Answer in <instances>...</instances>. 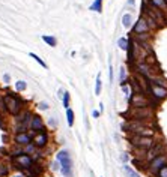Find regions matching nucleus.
Masks as SVG:
<instances>
[{
	"mask_svg": "<svg viewBox=\"0 0 167 177\" xmlns=\"http://www.w3.org/2000/svg\"><path fill=\"white\" fill-rule=\"evenodd\" d=\"M66 117H68V125H69V126H72V125H74V113H72V110H69V108H68V111H66Z\"/></svg>",
	"mask_w": 167,
	"mask_h": 177,
	"instance_id": "16",
	"label": "nucleus"
},
{
	"mask_svg": "<svg viewBox=\"0 0 167 177\" xmlns=\"http://www.w3.org/2000/svg\"><path fill=\"white\" fill-rule=\"evenodd\" d=\"M133 143H134V146H137V147L149 149V147L152 146V140H151V138H145V137H136V138L133 140Z\"/></svg>",
	"mask_w": 167,
	"mask_h": 177,
	"instance_id": "4",
	"label": "nucleus"
},
{
	"mask_svg": "<svg viewBox=\"0 0 167 177\" xmlns=\"http://www.w3.org/2000/svg\"><path fill=\"white\" fill-rule=\"evenodd\" d=\"M120 159H122L124 162H125V161H128V155H122V156H120Z\"/></svg>",
	"mask_w": 167,
	"mask_h": 177,
	"instance_id": "27",
	"label": "nucleus"
},
{
	"mask_svg": "<svg viewBox=\"0 0 167 177\" xmlns=\"http://www.w3.org/2000/svg\"><path fill=\"white\" fill-rule=\"evenodd\" d=\"M30 128H32L33 131H38V129H42V120H41V117H38V116H33Z\"/></svg>",
	"mask_w": 167,
	"mask_h": 177,
	"instance_id": "6",
	"label": "nucleus"
},
{
	"mask_svg": "<svg viewBox=\"0 0 167 177\" xmlns=\"http://www.w3.org/2000/svg\"><path fill=\"white\" fill-rule=\"evenodd\" d=\"M154 3L157 6H164V0H154Z\"/></svg>",
	"mask_w": 167,
	"mask_h": 177,
	"instance_id": "24",
	"label": "nucleus"
},
{
	"mask_svg": "<svg viewBox=\"0 0 167 177\" xmlns=\"http://www.w3.org/2000/svg\"><path fill=\"white\" fill-rule=\"evenodd\" d=\"M15 141L18 144H29L30 143V137L27 135V134H17V137H15Z\"/></svg>",
	"mask_w": 167,
	"mask_h": 177,
	"instance_id": "5",
	"label": "nucleus"
},
{
	"mask_svg": "<svg viewBox=\"0 0 167 177\" xmlns=\"http://www.w3.org/2000/svg\"><path fill=\"white\" fill-rule=\"evenodd\" d=\"M42 41L45 44H48V45H51V47H56V39L53 36H42Z\"/></svg>",
	"mask_w": 167,
	"mask_h": 177,
	"instance_id": "15",
	"label": "nucleus"
},
{
	"mask_svg": "<svg viewBox=\"0 0 167 177\" xmlns=\"http://www.w3.org/2000/svg\"><path fill=\"white\" fill-rule=\"evenodd\" d=\"M3 80H5L6 83H9V75H8V74H5V75H3Z\"/></svg>",
	"mask_w": 167,
	"mask_h": 177,
	"instance_id": "26",
	"label": "nucleus"
},
{
	"mask_svg": "<svg viewBox=\"0 0 167 177\" xmlns=\"http://www.w3.org/2000/svg\"><path fill=\"white\" fill-rule=\"evenodd\" d=\"M57 161L62 164V173L66 177H71L72 174V159L69 156V153L66 150H62V152L57 153Z\"/></svg>",
	"mask_w": 167,
	"mask_h": 177,
	"instance_id": "1",
	"label": "nucleus"
},
{
	"mask_svg": "<svg viewBox=\"0 0 167 177\" xmlns=\"http://www.w3.org/2000/svg\"><path fill=\"white\" fill-rule=\"evenodd\" d=\"M143 32H148V24L145 23V20H138L136 26V33H143Z\"/></svg>",
	"mask_w": 167,
	"mask_h": 177,
	"instance_id": "8",
	"label": "nucleus"
},
{
	"mask_svg": "<svg viewBox=\"0 0 167 177\" xmlns=\"http://www.w3.org/2000/svg\"><path fill=\"white\" fill-rule=\"evenodd\" d=\"M35 144H36L38 147H44V146L47 144V135H45V134L38 135L36 138H35Z\"/></svg>",
	"mask_w": 167,
	"mask_h": 177,
	"instance_id": "7",
	"label": "nucleus"
},
{
	"mask_svg": "<svg viewBox=\"0 0 167 177\" xmlns=\"http://www.w3.org/2000/svg\"><path fill=\"white\" fill-rule=\"evenodd\" d=\"M113 78V69H111V66H110V80Z\"/></svg>",
	"mask_w": 167,
	"mask_h": 177,
	"instance_id": "30",
	"label": "nucleus"
},
{
	"mask_svg": "<svg viewBox=\"0 0 167 177\" xmlns=\"http://www.w3.org/2000/svg\"><path fill=\"white\" fill-rule=\"evenodd\" d=\"M63 105L65 107H69V93H66V92L63 95Z\"/></svg>",
	"mask_w": 167,
	"mask_h": 177,
	"instance_id": "21",
	"label": "nucleus"
},
{
	"mask_svg": "<svg viewBox=\"0 0 167 177\" xmlns=\"http://www.w3.org/2000/svg\"><path fill=\"white\" fill-rule=\"evenodd\" d=\"M5 104H6V108L8 111H9L11 114H17L20 111V107H21V102L15 98V96H11V95H8L5 96Z\"/></svg>",
	"mask_w": 167,
	"mask_h": 177,
	"instance_id": "2",
	"label": "nucleus"
},
{
	"mask_svg": "<svg viewBox=\"0 0 167 177\" xmlns=\"http://www.w3.org/2000/svg\"><path fill=\"white\" fill-rule=\"evenodd\" d=\"M158 176L160 177H167V165H163L160 170H158Z\"/></svg>",
	"mask_w": 167,
	"mask_h": 177,
	"instance_id": "18",
	"label": "nucleus"
},
{
	"mask_svg": "<svg viewBox=\"0 0 167 177\" xmlns=\"http://www.w3.org/2000/svg\"><path fill=\"white\" fill-rule=\"evenodd\" d=\"M131 21H133V17H131L129 14H125L124 17H122V24H124V27H129Z\"/></svg>",
	"mask_w": 167,
	"mask_h": 177,
	"instance_id": "11",
	"label": "nucleus"
},
{
	"mask_svg": "<svg viewBox=\"0 0 167 177\" xmlns=\"http://www.w3.org/2000/svg\"><path fill=\"white\" fill-rule=\"evenodd\" d=\"M15 88H17V90H18V92L24 90V88H26V83H24V81H18V83L15 84Z\"/></svg>",
	"mask_w": 167,
	"mask_h": 177,
	"instance_id": "20",
	"label": "nucleus"
},
{
	"mask_svg": "<svg viewBox=\"0 0 167 177\" xmlns=\"http://www.w3.org/2000/svg\"><path fill=\"white\" fill-rule=\"evenodd\" d=\"M152 90H154V93L158 96V98H164V96L167 95V92H166V88H160V87H152Z\"/></svg>",
	"mask_w": 167,
	"mask_h": 177,
	"instance_id": "12",
	"label": "nucleus"
},
{
	"mask_svg": "<svg viewBox=\"0 0 167 177\" xmlns=\"http://www.w3.org/2000/svg\"><path fill=\"white\" fill-rule=\"evenodd\" d=\"M47 108H48L47 102H41V110H47Z\"/></svg>",
	"mask_w": 167,
	"mask_h": 177,
	"instance_id": "25",
	"label": "nucleus"
},
{
	"mask_svg": "<svg viewBox=\"0 0 167 177\" xmlns=\"http://www.w3.org/2000/svg\"><path fill=\"white\" fill-rule=\"evenodd\" d=\"M29 56H30V57H33V59H35V60H36V62H38V63H39V65L42 66V68H47V65H45V62H44V60H42L41 57H38L36 54H35V53H30V54H29Z\"/></svg>",
	"mask_w": 167,
	"mask_h": 177,
	"instance_id": "17",
	"label": "nucleus"
},
{
	"mask_svg": "<svg viewBox=\"0 0 167 177\" xmlns=\"http://www.w3.org/2000/svg\"><path fill=\"white\" fill-rule=\"evenodd\" d=\"M122 170H124V173L127 174V177H140V176L133 170V168H129L128 165H124V167H122Z\"/></svg>",
	"mask_w": 167,
	"mask_h": 177,
	"instance_id": "9",
	"label": "nucleus"
},
{
	"mask_svg": "<svg viewBox=\"0 0 167 177\" xmlns=\"http://www.w3.org/2000/svg\"><path fill=\"white\" fill-rule=\"evenodd\" d=\"M120 81H122V86H124V83H125V68L120 69Z\"/></svg>",
	"mask_w": 167,
	"mask_h": 177,
	"instance_id": "22",
	"label": "nucleus"
},
{
	"mask_svg": "<svg viewBox=\"0 0 167 177\" xmlns=\"http://www.w3.org/2000/svg\"><path fill=\"white\" fill-rule=\"evenodd\" d=\"M101 88H102V81H101V77L98 75L96 77V84H95V95H100Z\"/></svg>",
	"mask_w": 167,
	"mask_h": 177,
	"instance_id": "13",
	"label": "nucleus"
},
{
	"mask_svg": "<svg viewBox=\"0 0 167 177\" xmlns=\"http://www.w3.org/2000/svg\"><path fill=\"white\" fill-rule=\"evenodd\" d=\"M57 165H59V164H57V162H54V164H53V170H57V168H59V167H57Z\"/></svg>",
	"mask_w": 167,
	"mask_h": 177,
	"instance_id": "28",
	"label": "nucleus"
},
{
	"mask_svg": "<svg viewBox=\"0 0 167 177\" xmlns=\"http://www.w3.org/2000/svg\"><path fill=\"white\" fill-rule=\"evenodd\" d=\"M8 173V168L5 165H0V176H5Z\"/></svg>",
	"mask_w": 167,
	"mask_h": 177,
	"instance_id": "23",
	"label": "nucleus"
},
{
	"mask_svg": "<svg viewBox=\"0 0 167 177\" xmlns=\"http://www.w3.org/2000/svg\"><path fill=\"white\" fill-rule=\"evenodd\" d=\"M118 45H119L120 50H128V39L127 38H120L118 41Z\"/></svg>",
	"mask_w": 167,
	"mask_h": 177,
	"instance_id": "14",
	"label": "nucleus"
},
{
	"mask_svg": "<svg viewBox=\"0 0 167 177\" xmlns=\"http://www.w3.org/2000/svg\"><path fill=\"white\" fill-rule=\"evenodd\" d=\"M92 116H93V117H98L100 114H98V111H93V113H92Z\"/></svg>",
	"mask_w": 167,
	"mask_h": 177,
	"instance_id": "29",
	"label": "nucleus"
},
{
	"mask_svg": "<svg viewBox=\"0 0 167 177\" xmlns=\"http://www.w3.org/2000/svg\"><path fill=\"white\" fill-rule=\"evenodd\" d=\"M163 162H164V158H157L155 161L152 162V167H154V168H157V167H160Z\"/></svg>",
	"mask_w": 167,
	"mask_h": 177,
	"instance_id": "19",
	"label": "nucleus"
},
{
	"mask_svg": "<svg viewBox=\"0 0 167 177\" xmlns=\"http://www.w3.org/2000/svg\"><path fill=\"white\" fill-rule=\"evenodd\" d=\"M101 8H102V0H95V2L90 5V11L101 12Z\"/></svg>",
	"mask_w": 167,
	"mask_h": 177,
	"instance_id": "10",
	"label": "nucleus"
},
{
	"mask_svg": "<svg viewBox=\"0 0 167 177\" xmlns=\"http://www.w3.org/2000/svg\"><path fill=\"white\" fill-rule=\"evenodd\" d=\"M14 161L18 164L20 167H23V168H30L32 164H33L32 158L27 156V155H18V156H15V158H14Z\"/></svg>",
	"mask_w": 167,
	"mask_h": 177,
	"instance_id": "3",
	"label": "nucleus"
}]
</instances>
